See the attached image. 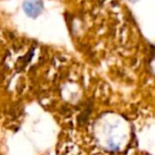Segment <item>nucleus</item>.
I'll use <instances>...</instances> for the list:
<instances>
[{"label":"nucleus","instance_id":"obj_1","mask_svg":"<svg viewBox=\"0 0 155 155\" xmlns=\"http://www.w3.org/2000/svg\"><path fill=\"white\" fill-rule=\"evenodd\" d=\"M44 3L41 0H26L24 2V11L30 17H36L43 12Z\"/></svg>","mask_w":155,"mask_h":155}]
</instances>
